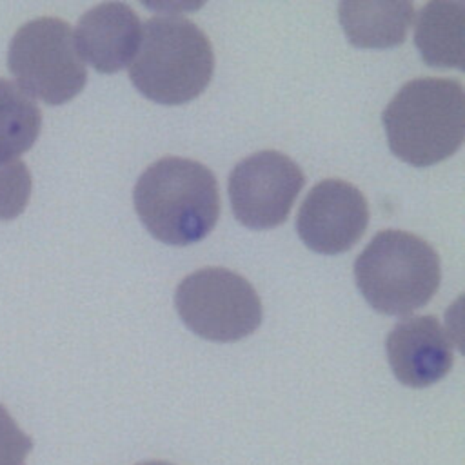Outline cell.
<instances>
[{
    "instance_id": "277c9868",
    "label": "cell",
    "mask_w": 465,
    "mask_h": 465,
    "mask_svg": "<svg viewBox=\"0 0 465 465\" xmlns=\"http://www.w3.org/2000/svg\"><path fill=\"white\" fill-rule=\"evenodd\" d=\"M354 280L374 311L407 316L436 294L441 282L440 256L423 238L385 229L356 258Z\"/></svg>"
},
{
    "instance_id": "8fae6325",
    "label": "cell",
    "mask_w": 465,
    "mask_h": 465,
    "mask_svg": "<svg viewBox=\"0 0 465 465\" xmlns=\"http://www.w3.org/2000/svg\"><path fill=\"white\" fill-rule=\"evenodd\" d=\"M338 18L354 47L389 49L405 42L414 5L411 2H341Z\"/></svg>"
},
{
    "instance_id": "5bb4252c",
    "label": "cell",
    "mask_w": 465,
    "mask_h": 465,
    "mask_svg": "<svg viewBox=\"0 0 465 465\" xmlns=\"http://www.w3.org/2000/svg\"><path fill=\"white\" fill-rule=\"evenodd\" d=\"M31 185V173L24 162L0 163V220H13L24 213Z\"/></svg>"
},
{
    "instance_id": "9a60e30c",
    "label": "cell",
    "mask_w": 465,
    "mask_h": 465,
    "mask_svg": "<svg viewBox=\"0 0 465 465\" xmlns=\"http://www.w3.org/2000/svg\"><path fill=\"white\" fill-rule=\"evenodd\" d=\"M33 440L16 425L13 416L0 405V465H25Z\"/></svg>"
},
{
    "instance_id": "ba28073f",
    "label": "cell",
    "mask_w": 465,
    "mask_h": 465,
    "mask_svg": "<svg viewBox=\"0 0 465 465\" xmlns=\"http://www.w3.org/2000/svg\"><path fill=\"white\" fill-rule=\"evenodd\" d=\"M369 225V205L363 193L338 178L316 183L296 216L302 242L320 254H340L351 249Z\"/></svg>"
},
{
    "instance_id": "8992f818",
    "label": "cell",
    "mask_w": 465,
    "mask_h": 465,
    "mask_svg": "<svg viewBox=\"0 0 465 465\" xmlns=\"http://www.w3.org/2000/svg\"><path fill=\"white\" fill-rule=\"evenodd\" d=\"M174 305L182 322L209 341H238L262 323L254 287L225 267H203L185 276L176 287Z\"/></svg>"
},
{
    "instance_id": "7c38bea8",
    "label": "cell",
    "mask_w": 465,
    "mask_h": 465,
    "mask_svg": "<svg viewBox=\"0 0 465 465\" xmlns=\"http://www.w3.org/2000/svg\"><path fill=\"white\" fill-rule=\"evenodd\" d=\"M463 31V2H427L416 18L414 44L427 65L461 69Z\"/></svg>"
},
{
    "instance_id": "4fadbf2b",
    "label": "cell",
    "mask_w": 465,
    "mask_h": 465,
    "mask_svg": "<svg viewBox=\"0 0 465 465\" xmlns=\"http://www.w3.org/2000/svg\"><path fill=\"white\" fill-rule=\"evenodd\" d=\"M40 127V107L16 84L0 78V163L29 151Z\"/></svg>"
},
{
    "instance_id": "52a82bcc",
    "label": "cell",
    "mask_w": 465,
    "mask_h": 465,
    "mask_svg": "<svg viewBox=\"0 0 465 465\" xmlns=\"http://www.w3.org/2000/svg\"><path fill=\"white\" fill-rule=\"evenodd\" d=\"M305 183L300 165L278 151H258L229 174V200L236 220L249 229L282 225Z\"/></svg>"
},
{
    "instance_id": "7a4b0ae2",
    "label": "cell",
    "mask_w": 465,
    "mask_h": 465,
    "mask_svg": "<svg viewBox=\"0 0 465 465\" xmlns=\"http://www.w3.org/2000/svg\"><path fill=\"white\" fill-rule=\"evenodd\" d=\"M387 142L400 160L429 167L452 156L463 143L465 96L460 80L414 78L381 114Z\"/></svg>"
},
{
    "instance_id": "9c48e42d",
    "label": "cell",
    "mask_w": 465,
    "mask_h": 465,
    "mask_svg": "<svg viewBox=\"0 0 465 465\" xmlns=\"http://www.w3.org/2000/svg\"><path fill=\"white\" fill-rule=\"evenodd\" d=\"M385 351L396 380L412 389L438 383L454 363L450 336L430 314L398 322L387 336Z\"/></svg>"
},
{
    "instance_id": "3957f363",
    "label": "cell",
    "mask_w": 465,
    "mask_h": 465,
    "mask_svg": "<svg viewBox=\"0 0 465 465\" xmlns=\"http://www.w3.org/2000/svg\"><path fill=\"white\" fill-rule=\"evenodd\" d=\"M214 71L207 35L178 13L153 16L142 25V42L129 65L133 85L149 100L180 105L200 96Z\"/></svg>"
},
{
    "instance_id": "2e32d148",
    "label": "cell",
    "mask_w": 465,
    "mask_h": 465,
    "mask_svg": "<svg viewBox=\"0 0 465 465\" xmlns=\"http://www.w3.org/2000/svg\"><path fill=\"white\" fill-rule=\"evenodd\" d=\"M138 465H173L169 461H160V460H151V461H142Z\"/></svg>"
},
{
    "instance_id": "5b68a950",
    "label": "cell",
    "mask_w": 465,
    "mask_h": 465,
    "mask_svg": "<svg viewBox=\"0 0 465 465\" xmlns=\"http://www.w3.org/2000/svg\"><path fill=\"white\" fill-rule=\"evenodd\" d=\"M7 65L18 87L49 105L73 100L87 82L71 25L54 16L24 24L11 38Z\"/></svg>"
},
{
    "instance_id": "6da1fadb",
    "label": "cell",
    "mask_w": 465,
    "mask_h": 465,
    "mask_svg": "<svg viewBox=\"0 0 465 465\" xmlns=\"http://www.w3.org/2000/svg\"><path fill=\"white\" fill-rule=\"evenodd\" d=\"M133 202L151 236L169 245L202 242L220 216L213 171L182 156H163L151 163L134 185Z\"/></svg>"
},
{
    "instance_id": "30bf717a",
    "label": "cell",
    "mask_w": 465,
    "mask_h": 465,
    "mask_svg": "<svg viewBox=\"0 0 465 465\" xmlns=\"http://www.w3.org/2000/svg\"><path fill=\"white\" fill-rule=\"evenodd\" d=\"M73 36L82 62L98 73L113 74L134 60L142 42V22L131 5L104 2L80 16Z\"/></svg>"
}]
</instances>
